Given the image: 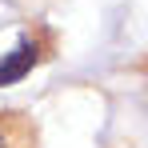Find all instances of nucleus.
<instances>
[{"mask_svg":"<svg viewBox=\"0 0 148 148\" xmlns=\"http://www.w3.org/2000/svg\"><path fill=\"white\" fill-rule=\"evenodd\" d=\"M0 148H4V140H0Z\"/></svg>","mask_w":148,"mask_h":148,"instance_id":"nucleus-2","label":"nucleus"},{"mask_svg":"<svg viewBox=\"0 0 148 148\" xmlns=\"http://www.w3.org/2000/svg\"><path fill=\"white\" fill-rule=\"evenodd\" d=\"M32 60H36V48L32 44H20V48H12L4 60H0V84H12V80H20V76L32 68Z\"/></svg>","mask_w":148,"mask_h":148,"instance_id":"nucleus-1","label":"nucleus"}]
</instances>
